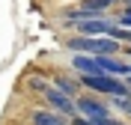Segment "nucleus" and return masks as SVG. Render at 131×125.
Returning a JSON list of instances; mask_svg holds the SVG:
<instances>
[{"label": "nucleus", "instance_id": "nucleus-1", "mask_svg": "<svg viewBox=\"0 0 131 125\" xmlns=\"http://www.w3.org/2000/svg\"><path fill=\"white\" fill-rule=\"evenodd\" d=\"M69 48L72 51H81V54H119V39L113 36H81L78 39L69 42Z\"/></svg>", "mask_w": 131, "mask_h": 125}, {"label": "nucleus", "instance_id": "nucleus-2", "mask_svg": "<svg viewBox=\"0 0 131 125\" xmlns=\"http://www.w3.org/2000/svg\"><path fill=\"white\" fill-rule=\"evenodd\" d=\"M42 95H45V104H48L51 110H57L63 116H78V101H74V95L63 92L60 86H48Z\"/></svg>", "mask_w": 131, "mask_h": 125}, {"label": "nucleus", "instance_id": "nucleus-3", "mask_svg": "<svg viewBox=\"0 0 131 125\" xmlns=\"http://www.w3.org/2000/svg\"><path fill=\"white\" fill-rule=\"evenodd\" d=\"M78 113H81V116H86V119H104V116H110L104 101L90 98V95H78Z\"/></svg>", "mask_w": 131, "mask_h": 125}, {"label": "nucleus", "instance_id": "nucleus-4", "mask_svg": "<svg viewBox=\"0 0 131 125\" xmlns=\"http://www.w3.org/2000/svg\"><path fill=\"white\" fill-rule=\"evenodd\" d=\"M72 66H74V72H81V75H92V72H101L98 54H74Z\"/></svg>", "mask_w": 131, "mask_h": 125}, {"label": "nucleus", "instance_id": "nucleus-5", "mask_svg": "<svg viewBox=\"0 0 131 125\" xmlns=\"http://www.w3.org/2000/svg\"><path fill=\"white\" fill-rule=\"evenodd\" d=\"M33 125H66V119L57 110H36L33 113Z\"/></svg>", "mask_w": 131, "mask_h": 125}, {"label": "nucleus", "instance_id": "nucleus-6", "mask_svg": "<svg viewBox=\"0 0 131 125\" xmlns=\"http://www.w3.org/2000/svg\"><path fill=\"white\" fill-rule=\"evenodd\" d=\"M113 3H119V0H81V6L86 9V12H92V15H101V12H107Z\"/></svg>", "mask_w": 131, "mask_h": 125}, {"label": "nucleus", "instance_id": "nucleus-7", "mask_svg": "<svg viewBox=\"0 0 131 125\" xmlns=\"http://www.w3.org/2000/svg\"><path fill=\"white\" fill-rule=\"evenodd\" d=\"M57 86H60L63 92H69V95H78V83L66 81V77H57Z\"/></svg>", "mask_w": 131, "mask_h": 125}, {"label": "nucleus", "instance_id": "nucleus-8", "mask_svg": "<svg viewBox=\"0 0 131 125\" xmlns=\"http://www.w3.org/2000/svg\"><path fill=\"white\" fill-rule=\"evenodd\" d=\"M119 24H122V27H131V9H125L122 15H119Z\"/></svg>", "mask_w": 131, "mask_h": 125}, {"label": "nucleus", "instance_id": "nucleus-9", "mask_svg": "<svg viewBox=\"0 0 131 125\" xmlns=\"http://www.w3.org/2000/svg\"><path fill=\"white\" fill-rule=\"evenodd\" d=\"M101 125H125V122H119V119H113V116H104V119H98Z\"/></svg>", "mask_w": 131, "mask_h": 125}, {"label": "nucleus", "instance_id": "nucleus-10", "mask_svg": "<svg viewBox=\"0 0 131 125\" xmlns=\"http://www.w3.org/2000/svg\"><path fill=\"white\" fill-rule=\"evenodd\" d=\"M125 6H131V0H125Z\"/></svg>", "mask_w": 131, "mask_h": 125}, {"label": "nucleus", "instance_id": "nucleus-11", "mask_svg": "<svg viewBox=\"0 0 131 125\" xmlns=\"http://www.w3.org/2000/svg\"><path fill=\"white\" fill-rule=\"evenodd\" d=\"M128 86H131V83H128Z\"/></svg>", "mask_w": 131, "mask_h": 125}]
</instances>
